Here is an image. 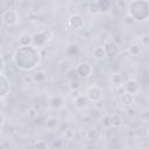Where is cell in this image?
<instances>
[{"label":"cell","instance_id":"obj_14","mask_svg":"<svg viewBox=\"0 0 149 149\" xmlns=\"http://www.w3.org/2000/svg\"><path fill=\"white\" fill-rule=\"evenodd\" d=\"M93 57H94L95 59H99V61L106 58L107 55H106L105 47H104V45H98V47H95V48L93 49Z\"/></svg>","mask_w":149,"mask_h":149},{"label":"cell","instance_id":"obj_3","mask_svg":"<svg viewBox=\"0 0 149 149\" xmlns=\"http://www.w3.org/2000/svg\"><path fill=\"white\" fill-rule=\"evenodd\" d=\"M1 20H2V23L6 24L7 27H14L19 21V13L16 9L6 8L1 14Z\"/></svg>","mask_w":149,"mask_h":149},{"label":"cell","instance_id":"obj_20","mask_svg":"<svg viewBox=\"0 0 149 149\" xmlns=\"http://www.w3.org/2000/svg\"><path fill=\"white\" fill-rule=\"evenodd\" d=\"M58 125V119L56 116H50L48 120H47V128L49 129H54L56 128Z\"/></svg>","mask_w":149,"mask_h":149},{"label":"cell","instance_id":"obj_2","mask_svg":"<svg viewBox=\"0 0 149 149\" xmlns=\"http://www.w3.org/2000/svg\"><path fill=\"white\" fill-rule=\"evenodd\" d=\"M126 9L128 16L135 22H144L149 19V1L147 0H133L128 2Z\"/></svg>","mask_w":149,"mask_h":149},{"label":"cell","instance_id":"obj_11","mask_svg":"<svg viewBox=\"0 0 149 149\" xmlns=\"http://www.w3.org/2000/svg\"><path fill=\"white\" fill-rule=\"evenodd\" d=\"M105 50H106V55L107 57H114L116 56V54L119 52V47L114 41H108L104 44Z\"/></svg>","mask_w":149,"mask_h":149},{"label":"cell","instance_id":"obj_25","mask_svg":"<svg viewBox=\"0 0 149 149\" xmlns=\"http://www.w3.org/2000/svg\"><path fill=\"white\" fill-rule=\"evenodd\" d=\"M79 87V83L78 81H72L71 83V88H77Z\"/></svg>","mask_w":149,"mask_h":149},{"label":"cell","instance_id":"obj_1","mask_svg":"<svg viewBox=\"0 0 149 149\" xmlns=\"http://www.w3.org/2000/svg\"><path fill=\"white\" fill-rule=\"evenodd\" d=\"M13 62L17 69L22 71H31L38 66L41 54L34 45L19 47L13 54Z\"/></svg>","mask_w":149,"mask_h":149},{"label":"cell","instance_id":"obj_23","mask_svg":"<svg viewBox=\"0 0 149 149\" xmlns=\"http://www.w3.org/2000/svg\"><path fill=\"white\" fill-rule=\"evenodd\" d=\"M129 51H130V54H132L133 56H136V55H139V54L141 52V49H140L139 45H132L130 49H129Z\"/></svg>","mask_w":149,"mask_h":149},{"label":"cell","instance_id":"obj_6","mask_svg":"<svg viewBox=\"0 0 149 149\" xmlns=\"http://www.w3.org/2000/svg\"><path fill=\"white\" fill-rule=\"evenodd\" d=\"M85 95L88 99V101H91V102H99L101 100V98H102V91H101V88L98 85H91L87 88Z\"/></svg>","mask_w":149,"mask_h":149},{"label":"cell","instance_id":"obj_21","mask_svg":"<svg viewBox=\"0 0 149 149\" xmlns=\"http://www.w3.org/2000/svg\"><path fill=\"white\" fill-rule=\"evenodd\" d=\"M34 149H49V144L44 140H38L34 144Z\"/></svg>","mask_w":149,"mask_h":149},{"label":"cell","instance_id":"obj_24","mask_svg":"<svg viewBox=\"0 0 149 149\" xmlns=\"http://www.w3.org/2000/svg\"><path fill=\"white\" fill-rule=\"evenodd\" d=\"M102 125L105 127H111V118H109V115H105L102 118Z\"/></svg>","mask_w":149,"mask_h":149},{"label":"cell","instance_id":"obj_10","mask_svg":"<svg viewBox=\"0 0 149 149\" xmlns=\"http://www.w3.org/2000/svg\"><path fill=\"white\" fill-rule=\"evenodd\" d=\"M120 102L123 107H130L135 102V97H134V94L123 91L120 95Z\"/></svg>","mask_w":149,"mask_h":149},{"label":"cell","instance_id":"obj_29","mask_svg":"<svg viewBox=\"0 0 149 149\" xmlns=\"http://www.w3.org/2000/svg\"><path fill=\"white\" fill-rule=\"evenodd\" d=\"M148 149H149V148H148Z\"/></svg>","mask_w":149,"mask_h":149},{"label":"cell","instance_id":"obj_17","mask_svg":"<svg viewBox=\"0 0 149 149\" xmlns=\"http://www.w3.org/2000/svg\"><path fill=\"white\" fill-rule=\"evenodd\" d=\"M99 3V13H107L112 7V2L109 0H98Z\"/></svg>","mask_w":149,"mask_h":149},{"label":"cell","instance_id":"obj_18","mask_svg":"<svg viewBox=\"0 0 149 149\" xmlns=\"http://www.w3.org/2000/svg\"><path fill=\"white\" fill-rule=\"evenodd\" d=\"M109 118H111V127L118 128L122 125V119L119 114H112V115H109Z\"/></svg>","mask_w":149,"mask_h":149},{"label":"cell","instance_id":"obj_9","mask_svg":"<svg viewBox=\"0 0 149 149\" xmlns=\"http://www.w3.org/2000/svg\"><path fill=\"white\" fill-rule=\"evenodd\" d=\"M122 87H123V91L129 92V93H132V94L136 93V92L140 90V85H139L137 80H136V79H133V78L127 79V80L125 81V84H123Z\"/></svg>","mask_w":149,"mask_h":149},{"label":"cell","instance_id":"obj_22","mask_svg":"<svg viewBox=\"0 0 149 149\" xmlns=\"http://www.w3.org/2000/svg\"><path fill=\"white\" fill-rule=\"evenodd\" d=\"M88 9L92 13H99V3H98V1H95V0L90 1L88 2Z\"/></svg>","mask_w":149,"mask_h":149},{"label":"cell","instance_id":"obj_28","mask_svg":"<svg viewBox=\"0 0 149 149\" xmlns=\"http://www.w3.org/2000/svg\"><path fill=\"white\" fill-rule=\"evenodd\" d=\"M148 70H149V62H148Z\"/></svg>","mask_w":149,"mask_h":149},{"label":"cell","instance_id":"obj_12","mask_svg":"<svg viewBox=\"0 0 149 149\" xmlns=\"http://www.w3.org/2000/svg\"><path fill=\"white\" fill-rule=\"evenodd\" d=\"M19 42V47H29L33 45V35L28 34V33H23L19 36L17 38Z\"/></svg>","mask_w":149,"mask_h":149},{"label":"cell","instance_id":"obj_7","mask_svg":"<svg viewBox=\"0 0 149 149\" xmlns=\"http://www.w3.org/2000/svg\"><path fill=\"white\" fill-rule=\"evenodd\" d=\"M68 24L70 28L74 29V30H80L84 28L85 26V21H84V17L78 14V13H74L72 15H70V17L68 19Z\"/></svg>","mask_w":149,"mask_h":149},{"label":"cell","instance_id":"obj_13","mask_svg":"<svg viewBox=\"0 0 149 149\" xmlns=\"http://www.w3.org/2000/svg\"><path fill=\"white\" fill-rule=\"evenodd\" d=\"M49 105H50V107L54 108V109H59L61 107H63L64 100H63V98L59 97V95H52V97L50 98V100H49Z\"/></svg>","mask_w":149,"mask_h":149},{"label":"cell","instance_id":"obj_5","mask_svg":"<svg viewBox=\"0 0 149 149\" xmlns=\"http://www.w3.org/2000/svg\"><path fill=\"white\" fill-rule=\"evenodd\" d=\"M50 31L49 30H43V31H38V33H35L33 35V45L36 47L37 49L40 47H43L49 40H50Z\"/></svg>","mask_w":149,"mask_h":149},{"label":"cell","instance_id":"obj_15","mask_svg":"<svg viewBox=\"0 0 149 149\" xmlns=\"http://www.w3.org/2000/svg\"><path fill=\"white\" fill-rule=\"evenodd\" d=\"M111 80H112V84L115 85L116 87H120V86H123L125 84V80H123V77L121 73H118V72H114L111 74Z\"/></svg>","mask_w":149,"mask_h":149},{"label":"cell","instance_id":"obj_16","mask_svg":"<svg viewBox=\"0 0 149 149\" xmlns=\"http://www.w3.org/2000/svg\"><path fill=\"white\" fill-rule=\"evenodd\" d=\"M87 104H88V99L86 98L85 94H80L74 99V106L77 108H84L87 106Z\"/></svg>","mask_w":149,"mask_h":149},{"label":"cell","instance_id":"obj_4","mask_svg":"<svg viewBox=\"0 0 149 149\" xmlns=\"http://www.w3.org/2000/svg\"><path fill=\"white\" fill-rule=\"evenodd\" d=\"M93 73V66L91 63L83 61L76 65V74L81 79H87Z\"/></svg>","mask_w":149,"mask_h":149},{"label":"cell","instance_id":"obj_27","mask_svg":"<svg viewBox=\"0 0 149 149\" xmlns=\"http://www.w3.org/2000/svg\"><path fill=\"white\" fill-rule=\"evenodd\" d=\"M121 149H129L128 147H123V148H121Z\"/></svg>","mask_w":149,"mask_h":149},{"label":"cell","instance_id":"obj_19","mask_svg":"<svg viewBox=\"0 0 149 149\" xmlns=\"http://www.w3.org/2000/svg\"><path fill=\"white\" fill-rule=\"evenodd\" d=\"M45 78H47V74H45V72L42 71V70H41V71H36V72L34 73V76H33V79H34L35 81H37V83L44 81Z\"/></svg>","mask_w":149,"mask_h":149},{"label":"cell","instance_id":"obj_26","mask_svg":"<svg viewBox=\"0 0 149 149\" xmlns=\"http://www.w3.org/2000/svg\"><path fill=\"white\" fill-rule=\"evenodd\" d=\"M147 134H148V137H149V127H148V130H147Z\"/></svg>","mask_w":149,"mask_h":149},{"label":"cell","instance_id":"obj_8","mask_svg":"<svg viewBox=\"0 0 149 149\" xmlns=\"http://www.w3.org/2000/svg\"><path fill=\"white\" fill-rule=\"evenodd\" d=\"M10 92V81L5 73H0V99L3 101Z\"/></svg>","mask_w":149,"mask_h":149}]
</instances>
